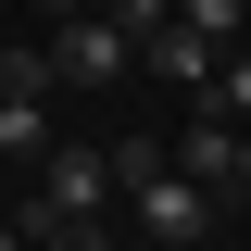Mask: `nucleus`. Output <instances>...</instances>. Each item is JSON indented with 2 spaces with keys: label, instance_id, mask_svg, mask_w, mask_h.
<instances>
[{
  "label": "nucleus",
  "instance_id": "7",
  "mask_svg": "<svg viewBox=\"0 0 251 251\" xmlns=\"http://www.w3.org/2000/svg\"><path fill=\"white\" fill-rule=\"evenodd\" d=\"M176 13H188L201 38H214V25H251V0H176Z\"/></svg>",
  "mask_w": 251,
  "mask_h": 251
},
{
  "label": "nucleus",
  "instance_id": "6",
  "mask_svg": "<svg viewBox=\"0 0 251 251\" xmlns=\"http://www.w3.org/2000/svg\"><path fill=\"white\" fill-rule=\"evenodd\" d=\"M100 13H113V25H126V38H151V25H163V13H176V0H100Z\"/></svg>",
  "mask_w": 251,
  "mask_h": 251
},
{
  "label": "nucleus",
  "instance_id": "10",
  "mask_svg": "<svg viewBox=\"0 0 251 251\" xmlns=\"http://www.w3.org/2000/svg\"><path fill=\"white\" fill-rule=\"evenodd\" d=\"M239 188H251V126H239Z\"/></svg>",
  "mask_w": 251,
  "mask_h": 251
},
{
  "label": "nucleus",
  "instance_id": "4",
  "mask_svg": "<svg viewBox=\"0 0 251 251\" xmlns=\"http://www.w3.org/2000/svg\"><path fill=\"white\" fill-rule=\"evenodd\" d=\"M126 63H138V38H126L113 13H75V25L50 38V75H63V88H113Z\"/></svg>",
  "mask_w": 251,
  "mask_h": 251
},
{
  "label": "nucleus",
  "instance_id": "9",
  "mask_svg": "<svg viewBox=\"0 0 251 251\" xmlns=\"http://www.w3.org/2000/svg\"><path fill=\"white\" fill-rule=\"evenodd\" d=\"M0 251H38V239H25V226H0Z\"/></svg>",
  "mask_w": 251,
  "mask_h": 251
},
{
  "label": "nucleus",
  "instance_id": "11",
  "mask_svg": "<svg viewBox=\"0 0 251 251\" xmlns=\"http://www.w3.org/2000/svg\"><path fill=\"white\" fill-rule=\"evenodd\" d=\"M38 13H88V0H38Z\"/></svg>",
  "mask_w": 251,
  "mask_h": 251
},
{
  "label": "nucleus",
  "instance_id": "5",
  "mask_svg": "<svg viewBox=\"0 0 251 251\" xmlns=\"http://www.w3.org/2000/svg\"><path fill=\"white\" fill-rule=\"evenodd\" d=\"M138 63H151L163 88H188V100L214 88V38H201V25H151V38H138Z\"/></svg>",
  "mask_w": 251,
  "mask_h": 251
},
{
  "label": "nucleus",
  "instance_id": "3",
  "mask_svg": "<svg viewBox=\"0 0 251 251\" xmlns=\"http://www.w3.org/2000/svg\"><path fill=\"white\" fill-rule=\"evenodd\" d=\"M38 201H50V214H113V201H126V188H113V151L50 138V151H38Z\"/></svg>",
  "mask_w": 251,
  "mask_h": 251
},
{
  "label": "nucleus",
  "instance_id": "1",
  "mask_svg": "<svg viewBox=\"0 0 251 251\" xmlns=\"http://www.w3.org/2000/svg\"><path fill=\"white\" fill-rule=\"evenodd\" d=\"M113 188H126V226H151L163 251H188V239H214V226H226V201H214L201 176H176L151 138H113Z\"/></svg>",
  "mask_w": 251,
  "mask_h": 251
},
{
  "label": "nucleus",
  "instance_id": "8",
  "mask_svg": "<svg viewBox=\"0 0 251 251\" xmlns=\"http://www.w3.org/2000/svg\"><path fill=\"white\" fill-rule=\"evenodd\" d=\"M214 100H226V113L251 126V50H239V63H226V75H214Z\"/></svg>",
  "mask_w": 251,
  "mask_h": 251
},
{
  "label": "nucleus",
  "instance_id": "2",
  "mask_svg": "<svg viewBox=\"0 0 251 251\" xmlns=\"http://www.w3.org/2000/svg\"><path fill=\"white\" fill-rule=\"evenodd\" d=\"M50 88H63V75H50V50H0V151H50V138H63V126H50Z\"/></svg>",
  "mask_w": 251,
  "mask_h": 251
}]
</instances>
